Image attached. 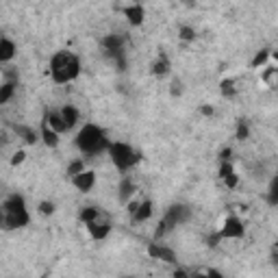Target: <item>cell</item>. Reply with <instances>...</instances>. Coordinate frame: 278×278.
<instances>
[{"label": "cell", "instance_id": "1", "mask_svg": "<svg viewBox=\"0 0 278 278\" xmlns=\"http://www.w3.org/2000/svg\"><path fill=\"white\" fill-rule=\"evenodd\" d=\"M78 74H80V61L76 59V54L61 50V52H57L50 59V76H52L54 83L65 85L76 78Z\"/></svg>", "mask_w": 278, "mask_h": 278}, {"label": "cell", "instance_id": "2", "mask_svg": "<svg viewBox=\"0 0 278 278\" xmlns=\"http://www.w3.org/2000/svg\"><path fill=\"white\" fill-rule=\"evenodd\" d=\"M76 146L83 154H100L104 150H109L111 141L107 139V135H104V130L100 126L87 124L76 135Z\"/></svg>", "mask_w": 278, "mask_h": 278}, {"label": "cell", "instance_id": "3", "mask_svg": "<svg viewBox=\"0 0 278 278\" xmlns=\"http://www.w3.org/2000/svg\"><path fill=\"white\" fill-rule=\"evenodd\" d=\"M109 156L113 161V165L118 168L120 172H126L130 170L133 165L139 163V152H135L128 144H122V141H115V144L109 146Z\"/></svg>", "mask_w": 278, "mask_h": 278}, {"label": "cell", "instance_id": "4", "mask_svg": "<svg viewBox=\"0 0 278 278\" xmlns=\"http://www.w3.org/2000/svg\"><path fill=\"white\" fill-rule=\"evenodd\" d=\"M189 217H191L189 206H185V204H172L170 209H168V213H165V217L159 222L154 235L156 237H163L165 232H170L172 228H176V226L183 224V222H187Z\"/></svg>", "mask_w": 278, "mask_h": 278}, {"label": "cell", "instance_id": "5", "mask_svg": "<svg viewBox=\"0 0 278 278\" xmlns=\"http://www.w3.org/2000/svg\"><path fill=\"white\" fill-rule=\"evenodd\" d=\"M102 52L107 54L109 59H113L115 65L120 70L126 68V59H124V39L120 35H107L102 39Z\"/></svg>", "mask_w": 278, "mask_h": 278}, {"label": "cell", "instance_id": "6", "mask_svg": "<svg viewBox=\"0 0 278 278\" xmlns=\"http://www.w3.org/2000/svg\"><path fill=\"white\" fill-rule=\"evenodd\" d=\"M244 232H246L244 222H241L237 215H228L224 220V224H222L220 235H222V239H241Z\"/></svg>", "mask_w": 278, "mask_h": 278}, {"label": "cell", "instance_id": "7", "mask_svg": "<svg viewBox=\"0 0 278 278\" xmlns=\"http://www.w3.org/2000/svg\"><path fill=\"white\" fill-rule=\"evenodd\" d=\"M31 222L28 211H16V213H2V228L4 230H16L22 228Z\"/></svg>", "mask_w": 278, "mask_h": 278}, {"label": "cell", "instance_id": "8", "mask_svg": "<svg viewBox=\"0 0 278 278\" xmlns=\"http://www.w3.org/2000/svg\"><path fill=\"white\" fill-rule=\"evenodd\" d=\"M87 230H89V235H92V239L96 241H100V239H107V235L111 232V222H109V217L107 215H100L96 222H92V224L87 226Z\"/></svg>", "mask_w": 278, "mask_h": 278}, {"label": "cell", "instance_id": "9", "mask_svg": "<svg viewBox=\"0 0 278 278\" xmlns=\"http://www.w3.org/2000/svg\"><path fill=\"white\" fill-rule=\"evenodd\" d=\"M130 211V217H133V222L137 224V222H146L152 217V202L150 200H144V202H133V204L128 206Z\"/></svg>", "mask_w": 278, "mask_h": 278}, {"label": "cell", "instance_id": "10", "mask_svg": "<svg viewBox=\"0 0 278 278\" xmlns=\"http://www.w3.org/2000/svg\"><path fill=\"white\" fill-rule=\"evenodd\" d=\"M72 185L76 187L78 191L87 194V191H92V189H94V185H96V174H94L92 170L80 172V174H76V176L72 178Z\"/></svg>", "mask_w": 278, "mask_h": 278}, {"label": "cell", "instance_id": "11", "mask_svg": "<svg viewBox=\"0 0 278 278\" xmlns=\"http://www.w3.org/2000/svg\"><path fill=\"white\" fill-rule=\"evenodd\" d=\"M148 254L152 256V259H156V261H163V263H176V254H174V250H170V248H165V246L150 244V246H148Z\"/></svg>", "mask_w": 278, "mask_h": 278}, {"label": "cell", "instance_id": "12", "mask_svg": "<svg viewBox=\"0 0 278 278\" xmlns=\"http://www.w3.org/2000/svg\"><path fill=\"white\" fill-rule=\"evenodd\" d=\"M220 178L224 180V185L228 187V189H235L237 183H239V178H237V174H235V170H232L230 161H222V165H220Z\"/></svg>", "mask_w": 278, "mask_h": 278}, {"label": "cell", "instance_id": "13", "mask_svg": "<svg viewBox=\"0 0 278 278\" xmlns=\"http://www.w3.org/2000/svg\"><path fill=\"white\" fill-rule=\"evenodd\" d=\"M122 13H124V18L128 20V24L130 26H139L141 22H144V9L139 7V2H135V4H130V7H124L122 9Z\"/></svg>", "mask_w": 278, "mask_h": 278}, {"label": "cell", "instance_id": "14", "mask_svg": "<svg viewBox=\"0 0 278 278\" xmlns=\"http://www.w3.org/2000/svg\"><path fill=\"white\" fill-rule=\"evenodd\" d=\"M16 211H26V202H24L22 196L13 194L2 202V213H16Z\"/></svg>", "mask_w": 278, "mask_h": 278}, {"label": "cell", "instance_id": "15", "mask_svg": "<svg viewBox=\"0 0 278 278\" xmlns=\"http://www.w3.org/2000/svg\"><path fill=\"white\" fill-rule=\"evenodd\" d=\"M39 135H42V141L48 146V148H57V146H59V133L46 122V120H44V124H42V133H39Z\"/></svg>", "mask_w": 278, "mask_h": 278}, {"label": "cell", "instance_id": "16", "mask_svg": "<svg viewBox=\"0 0 278 278\" xmlns=\"http://www.w3.org/2000/svg\"><path fill=\"white\" fill-rule=\"evenodd\" d=\"M16 44L11 42L9 37H2L0 39V61L2 63H7V61H11L13 59V54H16Z\"/></svg>", "mask_w": 278, "mask_h": 278}, {"label": "cell", "instance_id": "17", "mask_svg": "<svg viewBox=\"0 0 278 278\" xmlns=\"http://www.w3.org/2000/svg\"><path fill=\"white\" fill-rule=\"evenodd\" d=\"M61 118H63L65 126H68V130L74 128V126L78 124V109L72 107V104H65V107L61 109Z\"/></svg>", "mask_w": 278, "mask_h": 278}, {"label": "cell", "instance_id": "18", "mask_svg": "<svg viewBox=\"0 0 278 278\" xmlns=\"http://www.w3.org/2000/svg\"><path fill=\"white\" fill-rule=\"evenodd\" d=\"M16 135L20 139H24L26 141V144H37L39 141V137H42V135H37V130L35 128H28V126H16Z\"/></svg>", "mask_w": 278, "mask_h": 278}, {"label": "cell", "instance_id": "19", "mask_svg": "<svg viewBox=\"0 0 278 278\" xmlns=\"http://www.w3.org/2000/svg\"><path fill=\"white\" fill-rule=\"evenodd\" d=\"M150 72L154 74V76H165V74L170 72V59L165 57V54H159V59L152 63V68H150Z\"/></svg>", "mask_w": 278, "mask_h": 278}, {"label": "cell", "instance_id": "20", "mask_svg": "<svg viewBox=\"0 0 278 278\" xmlns=\"http://www.w3.org/2000/svg\"><path fill=\"white\" fill-rule=\"evenodd\" d=\"M44 120H46V122H48L50 126H52V128L57 130L59 135L68 130V126H65L63 118H61V111H59V113H54V111H52V113H46V118H44Z\"/></svg>", "mask_w": 278, "mask_h": 278}, {"label": "cell", "instance_id": "21", "mask_svg": "<svg viewBox=\"0 0 278 278\" xmlns=\"http://www.w3.org/2000/svg\"><path fill=\"white\" fill-rule=\"evenodd\" d=\"M261 80L270 89H278V65H274V68H265V72H263Z\"/></svg>", "mask_w": 278, "mask_h": 278}, {"label": "cell", "instance_id": "22", "mask_svg": "<svg viewBox=\"0 0 278 278\" xmlns=\"http://www.w3.org/2000/svg\"><path fill=\"white\" fill-rule=\"evenodd\" d=\"M100 215H102V213H100V211L96 209V206H83V209H80V215H78V217H80V222H83L85 226H89L92 222L98 220Z\"/></svg>", "mask_w": 278, "mask_h": 278}, {"label": "cell", "instance_id": "23", "mask_svg": "<svg viewBox=\"0 0 278 278\" xmlns=\"http://www.w3.org/2000/svg\"><path fill=\"white\" fill-rule=\"evenodd\" d=\"M13 94H16V80H4L2 87H0V104L9 102L13 98Z\"/></svg>", "mask_w": 278, "mask_h": 278}, {"label": "cell", "instance_id": "24", "mask_svg": "<svg viewBox=\"0 0 278 278\" xmlns=\"http://www.w3.org/2000/svg\"><path fill=\"white\" fill-rule=\"evenodd\" d=\"M220 92L224 98H235L237 96V85H235V80L232 78H224L220 83Z\"/></svg>", "mask_w": 278, "mask_h": 278}, {"label": "cell", "instance_id": "25", "mask_svg": "<svg viewBox=\"0 0 278 278\" xmlns=\"http://www.w3.org/2000/svg\"><path fill=\"white\" fill-rule=\"evenodd\" d=\"M133 194H135V185L130 183L128 178H124L122 183H120V202H126Z\"/></svg>", "mask_w": 278, "mask_h": 278}, {"label": "cell", "instance_id": "26", "mask_svg": "<svg viewBox=\"0 0 278 278\" xmlns=\"http://www.w3.org/2000/svg\"><path fill=\"white\" fill-rule=\"evenodd\" d=\"M267 202L272 206H278V176H274V180L270 183V189H267Z\"/></svg>", "mask_w": 278, "mask_h": 278}, {"label": "cell", "instance_id": "27", "mask_svg": "<svg viewBox=\"0 0 278 278\" xmlns=\"http://www.w3.org/2000/svg\"><path fill=\"white\" fill-rule=\"evenodd\" d=\"M272 57V52H270V50H267V48H263V50H259V52H256L254 54V59H252V68H261V65H265L267 63V59H270Z\"/></svg>", "mask_w": 278, "mask_h": 278}, {"label": "cell", "instance_id": "28", "mask_svg": "<svg viewBox=\"0 0 278 278\" xmlns=\"http://www.w3.org/2000/svg\"><path fill=\"white\" fill-rule=\"evenodd\" d=\"M235 137L239 139V141H244V139L250 137V126H248L246 120H239V122H237V133H235Z\"/></svg>", "mask_w": 278, "mask_h": 278}, {"label": "cell", "instance_id": "29", "mask_svg": "<svg viewBox=\"0 0 278 278\" xmlns=\"http://www.w3.org/2000/svg\"><path fill=\"white\" fill-rule=\"evenodd\" d=\"M80 172H85L83 159H76V161H72V163L68 165V176H70V178H74V176L80 174Z\"/></svg>", "mask_w": 278, "mask_h": 278}, {"label": "cell", "instance_id": "30", "mask_svg": "<svg viewBox=\"0 0 278 278\" xmlns=\"http://www.w3.org/2000/svg\"><path fill=\"white\" fill-rule=\"evenodd\" d=\"M178 35H180V39H183V42H194V39H196V31L191 26H180Z\"/></svg>", "mask_w": 278, "mask_h": 278}, {"label": "cell", "instance_id": "31", "mask_svg": "<svg viewBox=\"0 0 278 278\" xmlns=\"http://www.w3.org/2000/svg\"><path fill=\"white\" fill-rule=\"evenodd\" d=\"M54 202H50V200H44V202H39V213L42 215H52L54 213Z\"/></svg>", "mask_w": 278, "mask_h": 278}, {"label": "cell", "instance_id": "32", "mask_svg": "<svg viewBox=\"0 0 278 278\" xmlns=\"http://www.w3.org/2000/svg\"><path fill=\"white\" fill-rule=\"evenodd\" d=\"M194 274H200V276H215V278H222V274L217 270H211V267H204V270H198Z\"/></svg>", "mask_w": 278, "mask_h": 278}, {"label": "cell", "instance_id": "33", "mask_svg": "<svg viewBox=\"0 0 278 278\" xmlns=\"http://www.w3.org/2000/svg\"><path fill=\"white\" fill-rule=\"evenodd\" d=\"M24 156H26V154H24V150H18V152L13 154V159H11V165H20L24 161Z\"/></svg>", "mask_w": 278, "mask_h": 278}, {"label": "cell", "instance_id": "34", "mask_svg": "<svg viewBox=\"0 0 278 278\" xmlns=\"http://www.w3.org/2000/svg\"><path fill=\"white\" fill-rule=\"evenodd\" d=\"M230 154H232L230 148H222L220 150V161H230Z\"/></svg>", "mask_w": 278, "mask_h": 278}, {"label": "cell", "instance_id": "35", "mask_svg": "<svg viewBox=\"0 0 278 278\" xmlns=\"http://www.w3.org/2000/svg\"><path fill=\"white\" fill-rule=\"evenodd\" d=\"M200 113L209 115V118H211V115H213V107H206V104H204V107H200Z\"/></svg>", "mask_w": 278, "mask_h": 278}, {"label": "cell", "instance_id": "36", "mask_svg": "<svg viewBox=\"0 0 278 278\" xmlns=\"http://www.w3.org/2000/svg\"><path fill=\"white\" fill-rule=\"evenodd\" d=\"M272 261L278 263V244L274 246V250H272Z\"/></svg>", "mask_w": 278, "mask_h": 278}, {"label": "cell", "instance_id": "37", "mask_svg": "<svg viewBox=\"0 0 278 278\" xmlns=\"http://www.w3.org/2000/svg\"><path fill=\"white\" fill-rule=\"evenodd\" d=\"M174 276H178V278H185V276H189V274H187V272H183V270H176V272H174Z\"/></svg>", "mask_w": 278, "mask_h": 278}, {"label": "cell", "instance_id": "38", "mask_svg": "<svg viewBox=\"0 0 278 278\" xmlns=\"http://www.w3.org/2000/svg\"><path fill=\"white\" fill-rule=\"evenodd\" d=\"M272 57H274V61L278 63V50H276V52H272Z\"/></svg>", "mask_w": 278, "mask_h": 278}, {"label": "cell", "instance_id": "39", "mask_svg": "<svg viewBox=\"0 0 278 278\" xmlns=\"http://www.w3.org/2000/svg\"><path fill=\"white\" fill-rule=\"evenodd\" d=\"M183 2H194V0H183Z\"/></svg>", "mask_w": 278, "mask_h": 278}]
</instances>
